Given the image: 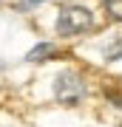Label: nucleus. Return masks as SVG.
<instances>
[{"mask_svg":"<svg viewBox=\"0 0 122 127\" xmlns=\"http://www.w3.org/2000/svg\"><path fill=\"white\" fill-rule=\"evenodd\" d=\"M91 26H94V14H91L88 9H82V6H65V9H60L57 23H54L60 37L82 34V31H88Z\"/></svg>","mask_w":122,"mask_h":127,"instance_id":"obj_1","label":"nucleus"},{"mask_svg":"<svg viewBox=\"0 0 122 127\" xmlns=\"http://www.w3.org/2000/svg\"><path fill=\"white\" fill-rule=\"evenodd\" d=\"M54 96L60 99V104H77L85 96V85L74 71H63L54 79Z\"/></svg>","mask_w":122,"mask_h":127,"instance_id":"obj_2","label":"nucleus"},{"mask_svg":"<svg viewBox=\"0 0 122 127\" xmlns=\"http://www.w3.org/2000/svg\"><path fill=\"white\" fill-rule=\"evenodd\" d=\"M54 54H57V48L51 45V42H40V45H34L31 51H28L26 59H31V62H37V59H40V62H43L45 57H54Z\"/></svg>","mask_w":122,"mask_h":127,"instance_id":"obj_3","label":"nucleus"},{"mask_svg":"<svg viewBox=\"0 0 122 127\" xmlns=\"http://www.w3.org/2000/svg\"><path fill=\"white\" fill-rule=\"evenodd\" d=\"M105 59H108V62H117V59H122V34H117L114 37V42L111 45H105Z\"/></svg>","mask_w":122,"mask_h":127,"instance_id":"obj_4","label":"nucleus"},{"mask_svg":"<svg viewBox=\"0 0 122 127\" xmlns=\"http://www.w3.org/2000/svg\"><path fill=\"white\" fill-rule=\"evenodd\" d=\"M102 3H105V9H108V14L122 20V0H102Z\"/></svg>","mask_w":122,"mask_h":127,"instance_id":"obj_5","label":"nucleus"},{"mask_svg":"<svg viewBox=\"0 0 122 127\" xmlns=\"http://www.w3.org/2000/svg\"><path fill=\"white\" fill-rule=\"evenodd\" d=\"M23 3H26V6H40L43 0H23Z\"/></svg>","mask_w":122,"mask_h":127,"instance_id":"obj_6","label":"nucleus"},{"mask_svg":"<svg viewBox=\"0 0 122 127\" xmlns=\"http://www.w3.org/2000/svg\"><path fill=\"white\" fill-rule=\"evenodd\" d=\"M119 127H122V124H119Z\"/></svg>","mask_w":122,"mask_h":127,"instance_id":"obj_7","label":"nucleus"}]
</instances>
